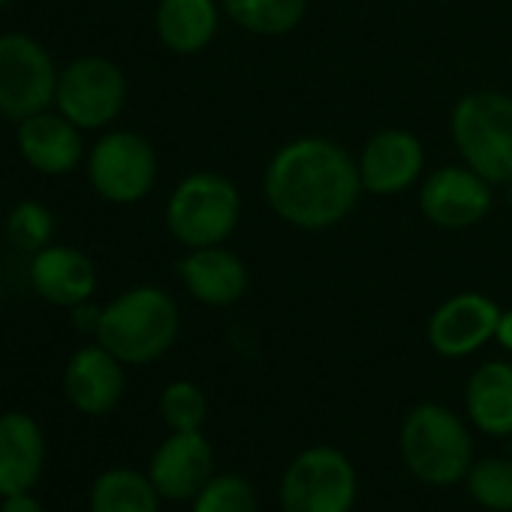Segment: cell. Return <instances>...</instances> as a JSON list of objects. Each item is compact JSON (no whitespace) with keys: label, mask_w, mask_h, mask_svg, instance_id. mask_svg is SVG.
Returning <instances> with one entry per match:
<instances>
[{"label":"cell","mask_w":512,"mask_h":512,"mask_svg":"<svg viewBox=\"0 0 512 512\" xmlns=\"http://www.w3.org/2000/svg\"><path fill=\"white\" fill-rule=\"evenodd\" d=\"M124 362L103 344L76 350L64 368L67 401L85 416H106L121 404L124 395Z\"/></svg>","instance_id":"2e32d148"},{"label":"cell","mask_w":512,"mask_h":512,"mask_svg":"<svg viewBox=\"0 0 512 512\" xmlns=\"http://www.w3.org/2000/svg\"><path fill=\"white\" fill-rule=\"evenodd\" d=\"M494 338H497V344H500L503 350L512 353V308H509V311H500V323H497Z\"/></svg>","instance_id":"f1b7e54d"},{"label":"cell","mask_w":512,"mask_h":512,"mask_svg":"<svg viewBox=\"0 0 512 512\" xmlns=\"http://www.w3.org/2000/svg\"><path fill=\"white\" fill-rule=\"evenodd\" d=\"M16 145L25 163L40 175H70L85 157L82 130L61 112H37L16 127Z\"/></svg>","instance_id":"9a60e30c"},{"label":"cell","mask_w":512,"mask_h":512,"mask_svg":"<svg viewBox=\"0 0 512 512\" xmlns=\"http://www.w3.org/2000/svg\"><path fill=\"white\" fill-rule=\"evenodd\" d=\"M73 311V326L79 329V332H91V335H97V329H100V317H103V308H97V305H91V302H82V305H76V308H70Z\"/></svg>","instance_id":"4316f807"},{"label":"cell","mask_w":512,"mask_h":512,"mask_svg":"<svg viewBox=\"0 0 512 512\" xmlns=\"http://www.w3.org/2000/svg\"><path fill=\"white\" fill-rule=\"evenodd\" d=\"M241 217V196L229 178L202 169L178 181L166 205V226L187 250L223 244Z\"/></svg>","instance_id":"277c9868"},{"label":"cell","mask_w":512,"mask_h":512,"mask_svg":"<svg viewBox=\"0 0 512 512\" xmlns=\"http://www.w3.org/2000/svg\"><path fill=\"white\" fill-rule=\"evenodd\" d=\"M263 187L272 211L308 232L338 226L365 190L359 160L323 136H302L278 148L266 166Z\"/></svg>","instance_id":"6da1fadb"},{"label":"cell","mask_w":512,"mask_h":512,"mask_svg":"<svg viewBox=\"0 0 512 512\" xmlns=\"http://www.w3.org/2000/svg\"><path fill=\"white\" fill-rule=\"evenodd\" d=\"M10 4H13V0H0V10H7Z\"/></svg>","instance_id":"f546056e"},{"label":"cell","mask_w":512,"mask_h":512,"mask_svg":"<svg viewBox=\"0 0 512 512\" xmlns=\"http://www.w3.org/2000/svg\"><path fill=\"white\" fill-rule=\"evenodd\" d=\"M55 238V214L37 202V199H22L10 208L7 214V241L22 250V253H37L49 247Z\"/></svg>","instance_id":"603a6c76"},{"label":"cell","mask_w":512,"mask_h":512,"mask_svg":"<svg viewBox=\"0 0 512 512\" xmlns=\"http://www.w3.org/2000/svg\"><path fill=\"white\" fill-rule=\"evenodd\" d=\"M46 464V437L34 416L4 413L0 416V497L31 491Z\"/></svg>","instance_id":"ac0fdd59"},{"label":"cell","mask_w":512,"mask_h":512,"mask_svg":"<svg viewBox=\"0 0 512 512\" xmlns=\"http://www.w3.org/2000/svg\"><path fill=\"white\" fill-rule=\"evenodd\" d=\"M500 323V308L482 293H458L446 299L428 320V344L446 356L461 359L485 347Z\"/></svg>","instance_id":"8fae6325"},{"label":"cell","mask_w":512,"mask_h":512,"mask_svg":"<svg viewBox=\"0 0 512 512\" xmlns=\"http://www.w3.org/2000/svg\"><path fill=\"white\" fill-rule=\"evenodd\" d=\"M467 416L470 422L491 434H512V365L509 362H485L473 371L467 383Z\"/></svg>","instance_id":"ffe728a7"},{"label":"cell","mask_w":512,"mask_h":512,"mask_svg":"<svg viewBox=\"0 0 512 512\" xmlns=\"http://www.w3.org/2000/svg\"><path fill=\"white\" fill-rule=\"evenodd\" d=\"M220 25L217 0H160L154 28L172 55H199L211 46Z\"/></svg>","instance_id":"d6986e66"},{"label":"cell","mask_w":512,"mask_h":512,"mask_svg":"<svg viewBox=\"0 0 512 512\" xmlns=\"http://www.w3.org/2000/svg\"><path fill=\"white\" fill-rule=\"evenodd\" d=\"M28 278L34 293L55 308H76L97 293L94 260L70 244H49L31 256Z\"/></svg>","instance_id":"4fadbf2b"},{"label":"cell","mask_w":512,"mask_h":512,"mask_svg":"<svg viewBox=\"0 0 512 512\" xmlns=\"http://www.w3.org/2000/svg\"><path fill=\"white\" fill-rule=\"evenodd\" d=\"M425 169V148L410 130H380L359 154L362 187L374 196H395L413 187Z\"/></svg>","instance_id":"7c38bea8"},{"label":"cell","mask_w":512,"mask_h":512,"mask_svg":"<svg viewBox=\"0 0 512 512\" xmlns=\"http://www.w3.org/2000/svg\"><path fill=\"white\" fill-rule=\"evenodd\" d=\"M205 410L208 404L196 383L178 380L169 383L160 395V413L172 431H199V425L205 422Z\"/></svg>","instance_id":"484cf974"},{"label":"cell","mask_w":512,"mask_h":512,"mask_svg":"<svg viewBox=\"0 0 512 512\" xmlns=\"http://www.w3.org/2000/svg\"><path fill=\"white\" fill-rule=\"evenodd\" d=\"M193 512H256V491L235 473H220L193 497Z\"/></svg>","instance_id":"d4e9b609"},{"label":"cell","mask_w":512,"mask_h":512,"mask_svg":"<svg viewBox=\"0 0 512 512\" xmlns=\"http://www.w3.org/2000/svg\"><path fill=\"white\" fill-rule=\"evenodd\" d=\"M148 476L160 491V497L169 500L196 497L205 488V482L214 476L211 443L199 431H172V437H166L154 452Z\"/></svg>","instance_id":"5bb4252c"},{"label":"cell","mask_w":512,"mask_h":512,"mask_svg":"<svg viewBox=\"0 0 512 512\" xmlns=\"http://www.w3.org/2000/svg\"><path fill=\"white\" fill-rule=\"evenodd\" d=\"M61 70L49 49L28 34H0V115L25 121L55 106Z\"/></svg>","instance_id":"8992f818"},{"label":"cell","mask_w":512,"mask_h":512,"mask_svg":"<svg viewBox=\"0 0 512 512\" xmlns=\"http://www.w3.org/2000/svg\"><path fill=\"white\" fill-rule=\"evenodd\" d=\"M91 512H160V491L151 476L130 467H115L94 479Z\"/></svg>","instance_id":"44dd1931"},{"label":"cell","mask_w":512,"mask_h":512,"mask_svg":"<svg viewBox=\"0 0 512 512\" xmlns=\"http://www.w3.org/2000/svg\"><path fill=\"white\" fill-rule=\"evenodd\" d=\"M178 278L187 287V293L208 308L235 305L247 293V281H250L244 263L220 244L193 247L187 256H181Z\"/></svg>","instance_id":"e0dca14e"},{"label":"cell","mask_w":512,"mask_h":512,"mask_svg":"<svg viewBox=\"0 0 512 512\" xmlns=\"http://www.w3.org/2000/svg\"><path fill=\"white\" fill-rule=\"evenodd\" d=\"M178 338V308L160 287H133L103 308L97 344L124 365L160 359Z\"/></svg>","instance_id":"7a4b0ae2"},{"label":"cell","mask_w":512,"mask_h":512,"mask_svg":"<svg viewBox=\"0 0 512 512\" xmlns=\"http://www.w3.org/2000/svg\"><path fill=\"white\" fill-rule=\"evenodd\" d=\"M401 455L428 485H452L470 470L473 443L461 419L440 404H419L401 428Z\"/></svg>","instance_id":"5b68a950"},{"label":"cell","mask_w":512,"mask_h":512,"mask_svg":"<svg viewBox=\"0 0 512 512\" xmlns=\"http://www.w3.org/2000/svg\"><path fill=\"white\" fill-rule=\"evenodd\" d=\"M0 512H46V509L40 506L37 497H31V491H25V494L4 497V506H0Z\"/></svg>","instance_id":"83f0119b"},{"label":"cell","mask_w":512,"mask_h":512,"mask_svg":"<svg viewBox=\"0 0 512 512\" xmlns=\"http://www.w3.org/2000/svg\"><path fill=\"white\" fill-rule=\"evenodd\" d=\"M467 488L473 500L491 512H512V461L485 458L467 470Z\"/></svg>","instance_id":"cb8c5ba5"},{"label":"cell","mask_w":512,"mask_h":512,"mask_svg":"<svg viewBox=\"0 0 512 512\" xmlns=\"http://www.w3.org/2000/svg\"><path fill=\"white\" fill-rule=\"evenodd\" d=\"M356 503V470L332 446L296 455L281 482L284 512H350Z\"/></svg>","instance_id":"9c48e42d"},{"label":"cell","mask_w":512,"mask_h":512,"mask_svg":"<svg viewBox=\"0 0 512 512\" xmlns=\"http://www.w3.org/2000/svg\"><path fill=\"white\" fill-rule=\"evenodd\" d=\"M220 7L247 34L284 37L302 25L308 0H220Z\"/></svg>","instance_id":"7402d4cb"},{"label":"cell","mask_w":512,"mask_h":512,"mask_svg":"<svg viewBox=\"0 0 512 512\" xmlns=\"http://www.w3.org/2000/svg\"><path fill=\"white\" fill-rule=\"evenodd\" d=\"M88 181L112 205L142 202L157 181V154L133 130L103 133L88 154Z\"/></svg>","instance_id":"52a82bcc"},{"label":"cell","mask_w":512,"mask_h":512,"mask_svg":"<svg viewBox=\"0 0 512 512\" xmlns=\"http://www.w3.org/2000/svg\"><path fill=\"white\" fill-rule=\"evenodd\" d=\"M419 208L440 229H470L491 211V190L470 166H443L425 178Z\"/></svg>","instance_id":"30bf717a"},{"label":"cell","mask_w":512,"mask_h":512,"mask_svg":"<svg viewBox=\"0 0 512 512\" xmlns=\"http://www.w3.org/2000/svg\"><path fill=\"white\" fill-rule=\"evenodd\" d=\"M127 103V76L109 58H76L61 70L55 109L79 130L109 127Z\"/></svg>","instance_id":"ba28073f"},{"label":"cell","mask_w":512,"mask_h":512,"mask_svg":"<svg viewBox=\"0 0 512 512\" xmlns=\"http://www.w3.org/2000/svg\"><path fill=\"white\" fill-rule=\"evenodd\" d=\"M452 142L488 184L512 181V97L500 91L464 94L452 109Z\"/></svg>","instance_id":"3957f363"}]
</instances>
